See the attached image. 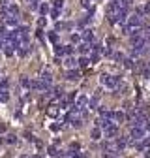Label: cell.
Returning a JSON list of instances; mask_svg holds the SVG:
<instances>
[{
  "label": "cell",
  "mask_w": 150,
  "mask_h": 158,
  "mask_svg": "<svg viewBox=\"0 0 150 158\" xmlns=\"http://www.w3.org/2000/svg\"><path fill=\"white\" fill-rule=\"evenodd\" d=\"M101 119H109V122H113V124L118 126V124L124 120V113L122 111H109V113H107V117H101Z\"/></svg>",
  "instance_id": "cell-4"
},
{
  "label": "cell",
  "mask_w": 150,
  "mask_h": 158,
  "mask_svg": "<svg viewBox=\"0 0 150 158\" xmlns=\"http://www.w3.org/2000/svg\"><path fill=\"white\" fill-rule=\"evenodd\" d=\"M83 40H84V41H88V43H94V41H96L94 32H92V30H84V32H83Z\"/></svg>",
  "instance_id": "cell-10"
},
{
  "label": "cell",
  "mask_w": 150,
  "mask_h": 158,
  "mask_svg": "<svg viewBox=\"0 0 150 158\" xmlns=\"http://www.w3.org/2000/svg\"><path fill=\"white\" fill-rule=\"evenodd\" d=\"M77 64H79L81 68H88L92 62H90V59H88V56H81V59L77 60Z\"/></svg>",
  "instance_id": "cell-11"
},
{
  "label": "cell",
  "mask_w": 150,
  "mask_h": 158,
  "mask_svg": "<svg viewBox=\"0 0 150 158\" xmlns=\"http://www.w3.org/2000/svg\"><path fill=\"white\" fill-rule=\"evenodd\" d=\"M98 104H100V100H98V96H94L90 102H88V109H96L98 107Z\"/></svg>",
  "instance_id": "cell-15"
},
{
  "label": "cell",
  "mask_w": 150,
  "mask_h": 158,
  "mask_svg": "<svg viewBox=\"0 0 150 158\" xmlns=\"http://www.w3.org/2000/svg\"><path fill=\"white\" fill-rule=\"evenodd\" d=\"M101 85L107 87V88H116L120 85V79L116 77V75H111V74H101Z\"/></svg>",
  "instance_id": "cell-2"
},
{
  "label": "cell",
  "mask_w": 150,
  "mask_h": 158,
  "mask_svg": "<svg viewBox=\"0 0 150 158\" xmlns=\"http://www.w3.org/2000/svg\"><path fill=\"white\" fill-rule=\"evenodd\" d=\"M146 138V128L145 126H139V124H133L131 128V139L133 141H141Z\"/></svg>",
  "instance_id": "cell-3"
},
{
  "label": "cell",
  "mask_w": 150,
  "mask_h": 158,
  "mask_svg": "<svg viewBox=\"0 0 150 158\" xmlns=\"http://www.w3.org/2000/svg\"><path fill=\"white\" fill-rule=\"evenodd\" d=\"M75 107H77V109H87L88 107V98L87 96H77V98H75V104H73Z\"/></svg>",
  "instance_id": "cell-5"
},
{
  "label": "cell",
  "mask_w": 150,
  "mask_h": 158,
  "mask_svg": "<svg viewBox=\"0 0 150 158\" xmlns=\"http://www.w3.org/2000/svg\"><path fill=\"white\" fill-rule=\"evenodd\" d=\"M103 134H105V138H114V135L118 134V126H116V124H109V126L103 128Z\"/></svg>",
  "instance_id": "cell-7"
},
{
  "label": "cell",
  "mask_w": 150,
  "mask_h": 158,
  "mask_svg": "<svg viewBox=\"0 0 150 158\" xmlns=\"http://www.w3.org/2000/svg\"><path fill=\"white\" fill-rule=\"evenodd\" d=\"M143 36H145V38H150V25L143 28Z\"/></svg>",
  "instance_id": "cell-21"
},
{
  "label": "cell",
  "mask_w": 150,
  "mask_h": 158,
  "mask_svg": "<svg viewBox=\"0 0 150 158\" xmlns=\"http://www.w3.org/2000/svg\"><path fill=\"white\" fill-rule=\"evenodd\" d=\"M53 94H55L56 98H62L64 96V88L62 87H55V88H53Z\"/></svg>",
  "instance_id": "cell-17"
},
{
  "label": "cell",
  "mask_w": 150,
  "mask_h": 158,
  "mask_svg": "<svg viewBox=\"0 0 150 158\" xmlns=\"http://www.w3.org/2000/svg\"><path fill=\"white\" fill-rule=\"evenodd\" d=\"M49 11H51V6H49V4H41V8H39V13H41V15L45 17Z\"/></svg>",
  "instance_id": "cell-16"
},
{
  "label": "cell",
  "mask_w": 150,
  "mask_h": 158,
  "mask_svg": "<svg viewBox=\"0 0 150 158\" xmlns=\"http://www.w3.org/2000/svg\"><path fill=\"white\" fill-rule=\"evenodd\" d=\"M71 41H73V43H81V36H79V34H73V36H71Z\"/></svg>",
  "instance_id": "cell-23"
},
{
  "label": "cell",
  "mask_w": 150,
  "mask_h": 158,
  "mask_svg": "<svg viewBox=\"0 0 150 158\" xmlns=\"http://www.w3.org/2000/svg\"><path fill=\"white\" fill-rule=\"evenodd\" d=\"M71 53H73L71 45H56V55L58 56H66V55H71Z\"/></svg>",
  "instance_id": "cell-6"
},
{
  "label": "cell",
  "mask_w": 150,
  "mask_h": 158,
  "mask_svg": "<svg viewBox=\"0 0 150 158\" xmlns=\"http://www.w3.org/2000/svg\"><path fill=\"white\" fill-rule=\"evenodd\" d=\"M56 113H58V109H56V106H55V104H51V107H49V115H51V117H55V115H56Z\"/></svg>",
  "instance_id": "cell-19"
},
{
  "label": "cell",
  "mask_w": 150,
  "mask_h": 158,
  "mask_svg": "<svg viewBox=\"0 0 150 158\" xmlns=\"http://www.w3.org/2000/svg\"><path fill=\"white\" fill-rule=\"evenodd\" d=\"M103 149L107 151V153H113V154H116L120 149H118V145H116V141H105L103 143Z\"/></svg>",
  "instance_id": "cell-8"
},
{
  "label": "cell",
  "mask_w": 150,
  "mask_h": 158,
  "mask_svg": "<svg viewBox=\"0 0 150 158\" xmlns=\"http://www.w3.org/2000/svg\"><path fill=\"white\" fill-rule=\"evenodd\" d=\"M120 9H122V0H113V2H109V6H107V19L111 23H116V17H118Z\"/></svg>",
  "instance_id": "cell-1"
},
{
  "label": "cell",
  "mask_w": 150,
  "mask_h": 158,
  "mask_svg": "<svg viewBox=\"0 0 150 158\" xmlns=\"http://www.w3.org/2000/svg\"><path fill=\"white\" fill-rule=\"evenodd\" d=\"M49 40H51V41H58V36H56V32H49Z\"/></svg>",
  "instance_id": "cell-22"
},
{
  "label": "cell",
  "mask_w": 150,
  "mask_h": 158,
  "mask_svg": "<svg viewBox=\"0 0 150 158\" xmlns=\"http://www.w3.org/2000/svg\"><path fill=\"white\" fill-rule=\"evenodd\" d=\"M90 138H92V139H100V138H101V128H92Z\"/></svg>",
  "instance_id": "cell-12"
},
{
  "label": "cell",
  "mask_w": 150,
  "mask_h": 158,
  "mask_svg": "<svg viewBox=\"0 0 150 158\" xmlns=\"http://www.w3.org/2000/svg\"><path fill=\"white\" fill-rule=\"evenodd\" d=\"M51 15H53V17H55V19H56V17L60 15V8H53V11H51Z\"/></svg>",
  "instance_id": "cell-20"
},
{
  "label": "cell",
  "mask_w": 150,
  "mask_h": 158,
  "mask_svg": "<svg viewBox=\"0 0 150 158\" xmlns=\"http://www.w3.org/2000/svg\"><path fill=\"white\" fill-rule=\"evenodd\" d=\"M66 79H70V81H77V79H81V72L79 70H68L66 72Z\"/></svg>",
  "instance_id": "cell-9"
},
{
  "label": "cell",
  "mask_w": 150,
  "mask_h": 158,
  "mask_svg": "<svg viewBox=\"0 0 150 158\" xmlns=\"http://www.w3.org/2000/svg\"><path fill=\"white\" fill-rule=\"evenodd\" d=\"M126 141H128V139H122V138H120V139H116V145H118V149H126V147H128V143H126Z\"/></svg>",
  "instance_id": "cell-18"
},
{
  "label": "cell",
  "mask_w": 150,
  "mask_h": 158,
  "mask_svg": "<svg viewBox=\"0 0 150 158\" xmlns=\"http://www.w3.org/2000/svg\"><path fill=\"white\" fill-rule=\"evenodd\" d=\"M64 64H66L68 68H73V66H77V60H75V59H73V56H68V59H66V60H64Z\"/></svg>",
  "instance_id": "cell-14"
},
{
  "label": "cell",
  "mask_w": 150,
  "mask_h": 158,
  "mask_svg": "<svg viewBox=\"0 0 150 158\" xmlns=\"http://www.w3.org/2000/svg\"><path fill=\"white\" fill-rule=\"evenodd\" d=\"M47 153L51 154V156H58L60 153H58V145H51L49 149H47Z\"/></svg>",
  "instance_id": "cell-13"
},
{
  "label": "cell",
  "mask_w": 150,
  "mask_h": 158,
  "mask_svg": "<svg viewBox=\"0 0 150 158\" xmlns=\"http://www.w3.org/2000/svg\"><path fill=\"white\" fill-rule=\"evenodd\" d=\"M62 4H64V0H55V2H53V8H62Z\"/></svg>",
  "instance_id": "cell-24"
},
{
  "label": "cell",
  "mask_w": 150,
  "mask_h": 158,
  "mask_svg": "<svg viewBox=\"0 0 150 158\" xmlns=\"http://www.w3.org/2000/svg\"><path fill=\"white\" fill-rule=\"evenodd\" d=\"M81 6L88 9V8H90V0H81Z\"/></svg>",
  "instance_id": "cell-25"
}]
</instances>
